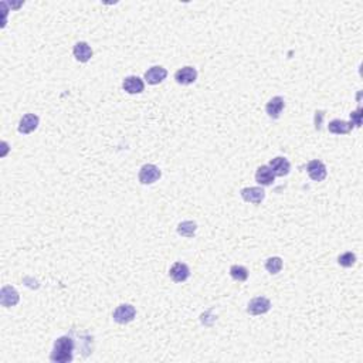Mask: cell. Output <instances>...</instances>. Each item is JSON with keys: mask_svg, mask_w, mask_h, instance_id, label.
I'll return each instance as SVG.
<instances>
[{"mask_svg": "<svg viewBox=\"0 0 363 363\" xmlns=\"http://www.w3.org/2000/svg\"><path fill=\"white\" fill-rule=\"evenodd\" d=\"M338 263L339 265H342L345 268H349V267H352L353 264L356 263V256H355L353 253H351V251L344 253L342 256H339Z\"/></svg>", "mask_w": 363, "mask_h": 363, "instance_id": "obj_21", "label": "cell"}, {"mask_svg": "<svg viewBox=\"0 0 363 363\" xmlns=\"http://www.w3.org/2000/svg\"><path fill=\"white\" fill-rule=\"evenodd\" d=\"M351 122L352 125L360 126V124H362V108H357L355 112L351 114Z\"/></svg>", "mask_w": 363, "mask_h": 363, "instance_id": "obj_22", "label": "cell"}, {"mask_svg": "<svg viewBox=\"0 0 363 363\" xmlns=\"http://www.w3.org/2000/svg\"><path fill=\"white\" fill-rule=\"evenodd\" d=\"M265 269L269 274H278L282 269V260L280 257H269L265 261Z\"/></svg>", "mask_w": 363, "mask_h": 363, "instance_id": "obj_20", "label": "cell"}, {"mask_svg": "<svg viewBox=\"0 0 363 363\" xmlns=\"http://www.w3.org/2000/svg\"><path fill=\"white\" fill-rule=\"evenodd\" d=\"M241 197L248 203L260 205L265 197V192L263 188H245L241 190Z\"/></svg>", "mask_w": 363, "mask_h": 363, "instance_id": "obj_10", "label": "cell"}, {"mask_svg": "<svg viewBox=\"0 0 363 363\" xmlns=\"http://www.w3.org/2000/svg\"><path fill=\"white\" fill-rule=\"evenodd\" d=\"M161 170L157 166L152 165V163H148V165H144L141 170H139V182L142 185H152L155 183L156 180L161 179Z\"/></svg>", "mask_w": 363, "mask_h": 363, "instance_id": "obj_2", "label": "cell"}, {"mask_svg": "<svg viewBox=\"0 0 363 363\" xmlns=\"http://www.w3.org/2000/svg\"><path fill=\"white\" fill-rule=\"evenodd\" d=\"M196 230H197V225H196L194 221H190V220L183 221V223L177 225V233L180 236H183V237H193Z\"/></svg>", "mask_w": 363, "mask_h": 363, "instance_id": "obj_19", "label": "cell"}, {"mask_svg": "<svg viewBox=\"0 0 363 363\" xmlns=\"http://www.w3.org/2000/svg\"><path fill=\"white\" fill-rule=\"evenodd\" d=\"M73 351H74V342L69 336H61L54 342V348L51 352L50 359L53 362L67 363L73 360Z\"/></svg>", "mask_w": 363, "mask_h": 363, "instance_id": "obj_1", "label": "cell"}, {"mask_svg": "<svg viewBox=\"0 0 363 363\" xmlns=\"http://www.w3.org/2000/svg\"><path fill=\"white\" fill-rule=\"evenodd\" d=\"M168 77V71L166 69H163L161 65H155V67H150L146 73H145V80L148 81V84L150 85H156Z\"/></svg>", "mask_w": 363, "mask_h": 363, "instance_id": "obj_8", "label": "cell"}, {"mask_svg": "<svg viewBox=\"0 0 363 363\" xmlns=\"http://www.w3.org/2000/svg\"><path fill=\"white\" fill-rule=\"evenodd\" d=\"M38 126V117L34 114H26L23 118L20 119L19 122V132L20 133H32L33 131H36Z\"/></svg>", "mask_w": 363, "mask_h": 363, "instance_id": "obj_13", "label": "cell"}, {"mask_svg": "<svg viewBox=\"0 0 363 363\" xmlns=\"http://www.w3.org/2000/svg\"><path fill=\"white\" fill-rule=\"evenodd\" d=\"M175 80L180 85H190V84H193L197 80V71H196L194 67L186 65V67L176 71Z\"/></svg>", "mask_w": 363, "mask_h": 363, "instance_id": "obj_5", "label": "cell"}, {"mask_svg": "<svg viewBox=\"0 0 363 363\" xmlns=\"http://www.w3.org/2000/svg\"><path fill=\"white\" fill-rule=\"evenodd\" d=\"M269 308H271V302L268 298L265 297H257L248 302V307H247V312L250 315H263V313L268 312Z\"/></svg>", "mask_w": 363, "mask_h": 363, "instance_id": "obj_4", "label": "cell"}, {"mask_svg": "<svg viewBox=\"0 0 363 363\" xmlns=\"http://www.w3.org/2000/svg\"><path fill=\"white\" fill-rule=\"evenodd\" d=\"M169 276L175 282H183L186 281V280L189 278L190 271H189V267L186 265V264L175 263L172 267H170Z\"/></svg>", "mask_w": 363, "mask_h": 363, "instance_id": "obj_14", "label": "cell"}, {"mask_svg": "<svg viewBox=\"0 0 363 363\" xmlns=\"http://www.w3.org/2000/svg\"><path fill=\"white\" fill-rule=\"evenodd\" d=\"M135 315H137V309L129 305V304H122V305H119L114 311V321L121 324V325H124V324H128V322L133 321Z\"/></svg>", "mask_w": 363, "mask_h": 363, "instance_id": "obj_3", "label": "cell"}, {"mask_svg": "<svg viewBox=\"0 0 363 363\" xmlns=\"http://www.w3.org/2000/svg\"><path fill=\"white\" fill-rule=\"evenodd\" d=\"M0 302L3 307H13L19 302V294L17 291L13 288V287H5L2 289V294H0Z\"/></svg>", "mask_w": 363, "mask_h": 363, "instance_id": "obj_16", "label": "cell"}, {"mask_svg": "<svg viewBox=\"0 0 363 363\" xmlns=\"http://www.w3.org/2000/svg\"><path fill=\"white\" fill-rule=\"evenodd\" d=\"M285 107V102H284V98L282 97H274L267 102L265 105V112L268 114L269 118L273 119H278L280 115H281L282 109Z\"/></svg>", "mask_w": 363, "mask_h": 363, "instance_id": "obj_12", "label": "cell"}, {"mask_svg": "<svg viewBox=\"0 0 363 363\" xmlns=\"http://www.w3.org/2000/svg\"><path fill=\"white\" fill-rule=\"evenodd\" d=\"M307 172L309 177L315 182H322L326 177V166L324 163L315 159V161H311V162L307 165Z\"/></svg>", "mask_w": 363, "mask_h": 363, "instance_id": "obj_6", "label": "cell"}, {"mask_svg": "<svg viewBox=\"0 0 363 363\" xmlns=\"http://www.w3.org/2000/svg\"><path fill=\"white\" fill-rule=\"evenodd\" d=\"M230 276H232L233 280H236V281L244 282L247 281V278H248V269L243 267V265L236 264V265H232V267H230Z\"/></svg>", "mask_w": 363, "mask_h": 363, "instance_id": "obj_18", "label": "cell"}, {"mask_svg": "<svg viewBox=\"0 0 363 363\" xmlns=\"http://www.w3.org/2000/svg\"><path fill=\"white\" fill-rule=\"evenodd\" d=\"M268 166L274 172V175L280 176V177L287 176L289 173V170H291V163L288 162V159L282 156H277L274 159H271Z\"/></svg>", "mask_w": 363, "mask_h": 363, "instance_id": "obj_7", "label": "cell"}, {"mask_svg": "<svg viewBox=\"0 0 363 363\" xmlns=\"http://www.w3.org/2000/svg\"><path fill=\"white\" fill-rule=\"evenodd\" d=\"M73 53H74V57L80 63H87V61H89V58L93 57V49L85 41H80V43L75 44L74 49H73Z\"/></svg>", "mask_w": 363, "mask_h": 363, "instance_id": "obj_15", "label": "cell"}, {"mask_svg": "<svg viewBox=\"0 0 363 363\" xmlns=\"http://www.w3.org/2000/svg\"><path fill=\"white\" fill-rule=\"evenodd\" d=\"M328 129L331 133L335 135H345V133H349L353 129L352 122H346V121H341V119H333L329 122Z\"/></svg>", "mask_w": 363, "mask_h": 363, "instance_id": "obj_17", "label": "cell"}, {"mask_svg": "<svg viewBox=\"0 0 363 363\" xmlns=\"http://www.w3.org/2000/svg\"><path fill=\"white\" fill-rule=\"evenodd\" d=\"M256 180L257 183L261 185V186H271V185L274 183V180H276V175H274V172L271 170L269 166L263 165V166H260V168L257 169Z\"/></svg>", "mask_w": 363, "mask_h": 363, "instance_id": "obj_11", "label": "cell"}, {"mask_svg": "<svg viewBox=\"0 0 363 363\" xmlns=\"http://www.w3.org/2000/svg\"><path fill=\"white\" fill-rule=\"evenodd\" d=\"M122 88L128 94H141L145 89V84L137 75H129L122 82Z\"/></svg>", "mask_w": 363, "mask_h": 363, "instance_id": "obj_9", "label": "cell"}]
</instances>
